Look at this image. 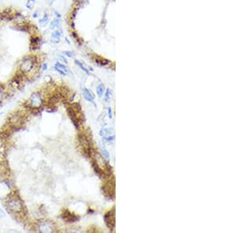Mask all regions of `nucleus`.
Instances as JSON below:
<instances>
[{"mask_svg":"<svg viewBox=\"0 0 236 233\" xmlns=\"http://www.w3.org/2000/svg\"><path fill=\"white\" fill-rule=\"evenodd\" d=\"M39 57L35 55H28L23 57L18 63L19 72L23 76H29L32 73L39 65Z\"/></svg>","mask_w":236,"mask_h":233,"instance_id":"nucleus-1","label":"nucleus"},{"mask_svg":"<svg viewBox=\"0 0 236 233\" xmlns=\"http://www.w3.org/2000/svg\"><path fill=\"white\" fill-rule=\"evenodd\" d=\"M6 207L14 214H21L24 211V206L21 200L17 197H13L7 200Z\"/></svg>","mask_w":236,"mask_h":233,"instance_id":"nucleus-2","label":"nucleus"},{"mask_svg":"<svg viewBox=\"0 0 236 233\" xmlns=\"http://www.w3.org/2000/svg\"><path fill=\"white\" fill-rule=\"evenodd\" d=\"M28 104L29 106L33 110H36V109H40L43 104V99L42 94L39 92L33 93L29 97L28 100Z\"/></svg>","mask_w":236,"mask_h":233,"instance_id":"nucleus-3","label":"nucleus"},{"mask_svg":"<svg viewBox=\"0 0 236 233\" xmlns=\"http://www.w3.org/2000/svg\"><path fill=\"white\" fill-rule=\"evenodd\" d=\"M80 107L77 104H72V106H70V108L68 109V113L69 115L70 119H72V123H74V125L76 127H78L79 122L80 120Z\"/></svg>","mask_w":236,"mask_h":233,"instance_id":"nucleus-4","label":"nucleus"},{"mask_svg":"<svg viewBox=\"0 0 236 233\" xmlns=\"http://www.w3.org/2000/svg\"><path fill=\"white\" fill-rule=\"evenodd\" d=\"M29 22V21L28 20V18H27V16H25L23 13L20 12V11L15 10V12L14 13V15H13L12 21H11V23L13 24V26H23V25H25Z\"/></svg>","mask_w":236,"mask_h":233,"instance_id":"nucleus-5","label":"nucleus"},{"mask_svg":"<svg viewBox=\"0 0 236 233\" xmlns=\"http://www.w3.org/2000/svg\"><path fill=\"white\" fill-rule=\"evenodd\" d=\"M43 44V39L40 35L36 33L32 34L29 43V48L32 51H36L40 49V46Z\"/></svg>","mask_w":236,"mask_h":233,"instance_id":"nucleus-6","label":"nucleus"},{"mask_svg":"<svg viewBox=\"0 0 236 233\" xmlns=\"http://www.w3.org/2000/svg\"><path fill=\"white\" fill-rule=\"evenodd\" d=\"M15 12L14 10L12 8H5L2 10L0 13V21H7V22H11L12 21L13 15L14 13Z\"/></svg>","mask_w":236,"mask_h":233,"instance_id":"nucleus-7","label":"nucleus"},{"mask_svg":"<svg viewBox=\"0 0 236 233\" xmlns=\"http://www.w3.org/2000/svg\"><path fill=\"white\" fill-rule=\"evenodd\" d=\"M62 35H63V32L60 28L55 29L54 31H51V38H50V42L52 44H58L61 41Z\"/></svg>","mask_w":236,"mask_h":233,"instance_id":"nucleus-8","label":"nucleus"},{"mask_svg":"<svg viewBox=\"0 0 236 233\" xmlns=\"http://www.w3.org/2000/svg\"><path fill=\"white\" fill-rule=\"evenodd\" d=\"M79 141H80V145L82 146L83 149H84V153H90V143H89L88 139L87 138L86 136H84V135H80V136H79Z\"/></svg>","mask_w":236,"mask_h":233,"instance_id":"nucleus-9","label":"nucleus"},{"mask_svg":"<svg viewBox=\"0 0 236 233\" xmlns=\"http://www.w3.org/2000/svg\"><path fill=\"white\" fill-rule=\"evenodd\" d=\"M38 229H39V231L42 233H50L54 231L53 226L48 221H42L39 223L38 225Z\"/></svg>","mask_w":236,"mask_h":233,"instance_id":"nucleus-10","label":"nucleus"},{"mask_svg":"<svg viewBox=\"0 0 236 233\" xmlns=\"http://www.w3.org/2000/svg\"><path fill=\"white\" fill-rule=\"evenodd\" d=\"M54 68L56 72H58V73L61 75V76H66L68 75L69 73V68L66 67L65 64H63L60 63V62H56L54 66Z\"/></svg>","mask_w":236,"mask_h":233,"instance_id":"nucleus-11","label":"nucleus"},{"mask_svg":"<svg viewBox=\"0 0 236 233\" xmlns=\"http://www.w3.org/2000/svg\"><path fill=\"white\" fill-rule=\"evenodd\" d=\"M10 123L13 127H20L23 123V118L21 115L18 113H15L10 118Z\"/></svg>","mask_w":236,"mask_h":233,"instance_id":"nucleus-12","label":"nucleus"},{"mask_svg":"<svg viewBox=\"0 0 236 233\" xmlns=\"http://www.w3.org/2000/svg\"><path fill=\"white\" fill-rule=\"evenodd\" d=\"M105 221L106 225H108V228H110L111 229L114 227L115 224V218H114V213L113 211L112 212H109L106 214L105 216Z\"/></svg>","mask_w":236,"mask_h":233,"instance_id":"nucleus-13","label":"nucleus"},{"mask_svg":"<svg viewBox=\"0 0 236 233\" xmlns=\"http://www.w3.org/2000/svg\"><path fill=\"white\" fill-rule=\"evenodd\" d=\"M62 25V21H61V18H57V17H54V18L52 20L51 22H50V25H49V29L51 30V31H54L55 29L59 28L60 26Z\"/></svg>","mask_w":236,"mask_h":233,"instance_id":"nucleus-14","label":"nucleus"},{"mask_svg":"<svg viewBox=\"0 0 236 233\" xmlns=\"http://www.w3.org/2000/svg\"><path fill=\"white\" fill-rule=\"evenodd\" d=\"M50 21V16L48 14V13L44 12L43 13V16L41 17H39V20H38V23L39 25H40L41 27H46L47 25L49 23Z\"/></svg>","mask_w":236,"mask_h":233,"instance_id":"nucleus-15","label":"nucleus"},{"mask_svg":"<svg viewBox=\"0 0 236 233\" xmlns=\"http://www.w3.org/2000/svg\"><path fill=\"white\" fill-rule=\"evenodd\" d=\"M83 94H84V98L86 99L87 101H89V102L94 104V96L90 90H87V88H84L83 89Z\"/></svg>","mask_w":236,"mask_h":233,"instance_id":"nucleus-16","label":"nucleus"},{"mask_svg":"<svg viewBox=\"0 0 236 233\" xmlns=\"http://www.w3.org/2000/svg\"><path fill=\"white\" fill-rule=\"evenodd\" d=\"M62 217H63L64 221H76V217L72 214V213L69 212V211H66V212L62 214Z\"/></svg>","mask_w":236,"mask_h":233,"instance_id":"nucleus-17","label":"nucleus"},{"mask_svg":"<svg viewBox=\"0 0 236 233\" xmlns=\"http://www.w3.org/2000/svg\"><path fill=\"white\" fill-rule=\"evenodd\" d=\"M35 3H36L35 0H27L25 6H26V8L28 9L29 10H32L34 7H35Z\"/></svg>","mask_w":236,"mask_h":233,"instance_id":"nucleus-18","label":"nucleus"},{"mask_svg":"<svg viewBox=\"0 0 236 233\" xmlns=\"http://www.w3.org/2000/svg\"><path fill=\"white\" fill-rule=\"evenodd\" d=\"M75 64H76V65L78 66V67H80V68H81V70H83L84 72H86L87 74H89V70L88 68L86 67V66L84 65V63H82L81 61H78V60H75Z\"/></svg>","mask_w":236,"mask_h":233,"instance_id":"nucleus-19","label":"nucleus"},{"mask_svg":"<svg viewBox=\"0 0 236 233\" xmlns=\"http://www.w3.org/2000/svg\"><path fill=\"white\" fill-rule=\"evenodd\" d=\"M96 92L98 96L101 97L103 96V94H104V92H105V86L103 84H99V86H97Z\"/></svg>","mask_w":236,"mask_h":233,"instance_id":"nucleus-20","label":"nucleus"},{"mask_svg":"<svg viewBox=\"0 0 236 233\" xmlns=\"http://www.w3.org/2000/svg\"><path fill=\"white\" fill-rule=\"evenodd\" d=\"M6 160V149L3 146H0V163Z\"/></svg>","mask_w":236,"mask_h":233,"instance_id":"nucleus-21","label":"nucleus"},{"mask_svg":"<svg viewBox=\"0 0 236 233\" xmlns=\"http://www.w3.org/2000/svg\"><path fill=\"white\" fill-rule=\"evenodd\" d=\"M40 15H41V10H35L32 13V16L33 19H39L40 17Z\"/></svg>","mask_w":236,"mask_h":233,"instance_id":"nucleus-22","label":"nucleus"},{"mask_svg":"<svg viewBox=\"0 0 236 233\" xmlns=\"http://www.w3.org/2000/svg\"><path fill=\"white\" fill-rule=\"evenodd\" d=\"M63 55L67 57L72 58V57H75V53H74L73 51H72V50H66V51L63 52Z\"/></svg>","mask_w":236,"mask_h":233,"instance_id":"nucleus-23","label":"nucleus"},{"mask_svg":"<svg viewBox=\"0 0 236 233\" xmlns=\"http://www.w3.org/2000/svg\"><path fill=\"white\" fill-rule=\"evenodd\" d=\"M110 131H113V129H112V128H109V129H108V128H107V129H103L102 130H101L100 135L104 137V136H106V134L110 133H111Z\"/></svg>","mask_w":236,"mask_h":233,"instance_id":"nucleus-24","label":"nucleus"},{"mask_svg":"<svg viewBox=\"0 0 236 233\" xmlns=\"http://www.w3.org/2000/svg\"><path fill=\"white\" fill-rule=\"evenodd\" d=\"M111 96V90L110 89H108V90L106 91V94H105V100L106 101H109V98H110Z\"/></svg>","mask_w":236,"mask_h":233,"instance_id":"nucleus-25","label":"nucleus"},{"mask_svg":"<svg viewBox=\"0 0 236 233\" xmlns=\"http://www.w3.org/2000/svg\"><path fill=\"white\" fill-rule=\"evenodd\" d=\"M58 60H59L60 61L63 62V63L65 64H68V61H67V59H66V57H65L64 55H58Z\"/></svg>","mask_w":236,"mask_h":233,"instance_id":"nucleus-26","label":"nucleus"},{"mask_svg":"<svg viewBox=\"0 0 236 233\" xmlns=\"http://www.w3.org/2000/svg\"><path fill=\"white\" fill-rule=\"evenodd\" d=\"M4 96H5V93L4 91H3V89H2V87H0V102L3 100Z\"/></svg>","mask_w":236,"mask_h":233,"instance_id":"nucleus-27","label":"nucleus"},{"mask_svg":"<svg viewBox=\"0 0 236 233\" xmlns=\"http://www.w3.org/2000/svg\"><path fill=\"white\" fill-rule=\"evenodd\" d=\"M47 68H48V64L47 63H43L41 64V71L42 72H45L47 71Z\"/></svg>","mask_w":236,"mask_h":233,"instance_id":"nucleus-28","label":"nucleus"},{"mask_svg":"<svg viewBox=\"0 0 236 233\" xmlns=\"http://www.w3.org/2000/svg\"><path fill=\"white\" fill-rule=\"evenodd\" d=\"M103 155H105V157L106 158V159H109V152L107 151V150L105 148H103Z\"/></svg>","mask_w":236,"mask_h":233,"instance_id":"nucleus-29","label":"nucleus"},{"mask_svg":"<svg viewBox=\"0 0 236 233\" xmlns=\"http://www.w3.org/2000/svg\"><path fill=\"white\" fill-rule=\"evenodd\" d=\"M6 214H5V212L2 211V209H0V218H3L5 217Z\"/></svg>","mask_w":236,"mask_h":233,"instance_id":"nucleus-30","label":"nucleus"},{"mask_svg":"<svg viewBox=\"0 0 236 233\" xmlns=\"http://www.w3.org/2000/svg\"><path fill=\"white\" fill-rule=\"evenodd\" d=\"M74 1H75V2H76L77 4H83V3L86 2L87 0H74Z\"/></svg>","mask_w":236,"mask_h":233,"instance_id":"nucleus-31","label":"nucleus"},{"mask_svg":"<svg viewBox=\"0 0 236 233\" xmlns=\"http://www.w3.org/2000/svg\"><path fill=\"white\" fill-rule=\"evenodd\" d=\"M54 14L55 17H57V18H61V17H62L61 14H60V13L58 12V11H54Z\"/></svg>","mask_w":236,"mask_h":233,"instance_id":"nucleus-32","label":"nucleus"},{"mask_svg":"<svg viewBox=\"0 0 236 233\" xmlns=\"http://www.w3.org/2000/svg\"><path fill=\"white\" fill-rule=\"evenodd\" d=\"M55 1L56 0H47V4L49 5V6H52Z\"/></svg>","mask_w":236,"mask_h":233,"instance_id":"nucleus-33","label":"nucleus"},{"mask_svg":"<svg viewBox=\"0 0 236 233\" xmlns=\"http://www.w3.org/2000/svg\"><path fill=\"white\" fill-rule=\"evenodd\" d=\"M108 115H109V118L112 119V109H111V108H109V109H108Z\"/></svg>","mask_w":236,"mask_h":233,"instance_id":"nucleus-34","label":"nucleus"},{"mask_svg":"<svg viewBox=\"0 0 236 233\" xmlns=\"http://www.w3.org/2000/svg\"><path fill=\"white\" fill-rule=\"evenodd\" d=\"M114 138H115V137H113V136H110V137H107L106 140H107V141H113V140H114Z\"/></svg>","mask_w":236,"mask_h":233,"instance_id":"nucleus-35","label":"nucleus"},{"mask_svg":"<svg viewBox=\"0 0 236 233\" xmlns=\"http://www.w3.org/2000/svg\"><path fill=\"white\" fill-rule=\"evenodd\" d=\"M1 11H2V9H1V6H0V13H1Z\"/></svg>","mask_w":236,"mask_h":233,"instance_id":"nucleus-36","label":"nucleus"}]
</instances>
